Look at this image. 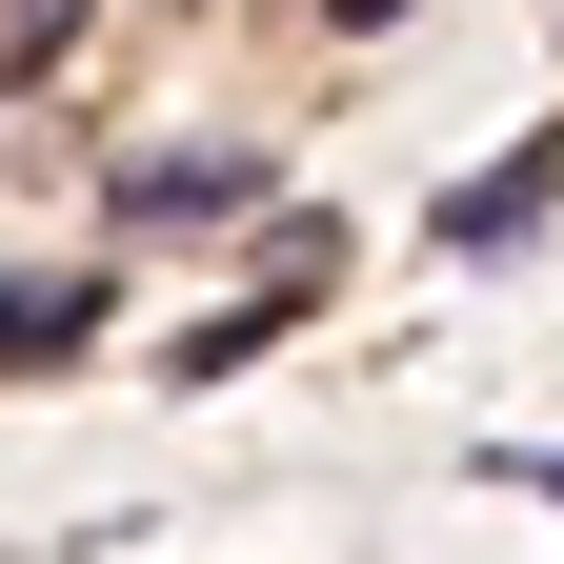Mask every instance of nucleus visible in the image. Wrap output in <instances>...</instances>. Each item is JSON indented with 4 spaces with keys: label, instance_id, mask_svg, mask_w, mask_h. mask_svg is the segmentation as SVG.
Returning <instances> with one entry per match:
<instances>
[{
    "label": "nucleus",
    "instance_id": "1",
    "mask_svg": "<svg viewBox=\"0 0 564 564\" xmlns=\"http://www.w3.org/2000/svg\"><path fill=\"white\" fill-rule=\"evenodd\" d=\"M544 202H564V141H505L484 182H444V262H505V242L544 223Z\"/></svg>",
    "mask_w": 564,
    "mask_h": 564
},
{
    "label": "nucleus",
    "instance_id": "2",
    "mask_svg": "<svg viewBox=\"0 0 564 564\" xmlns=\"http://www.w3.org/2000/svg\"><path fill=\"white\" fill-rule=\"evenodd\" d=\"M262 162L242 141H182V162H121V223H202V202H242Z\"/></svg>",
    "mask_w": 564,
    "mask_h": 564
},
{
    "label": "nucleus",
    "instance_id": "3",
    "mask_svg": "<svg viewBox=\"0 0 564 564\" xmlns=\"http://www.w3.org/2000/svg\"><path fill=\"white\" fill-rule=\"evenodd\" d=\"M82 323H101V282H0V364H61Z\"/></svg>",
    "mask_w": 564,
    "mask_h": 564
},
{
    "label": "nucleus",
    "instance_id": "4",
    "mask_svg": "<svg viewBox=\"0 0 564 564\" xmlns=\"http://www.w3.org/2000/svg\"><path fill=\"white\" fill-rule=\"evenodd\" d=\"M61 41H82V0H0V82H41Z\"/></svg>",
    "mask_w": 564,
    "mask_h": 564
},
{
    "label": "nucleus",
    "instance_id": "5",
    "mask_svg": "<svg viewBox=\"0 0 564 564\" xmlns=\"http://www.w3.org/2000/svg\"><path fill=\"white\" fill-rule=\"evenodd\" d=\"M323 21H343V41H383V21H403V0H323Z\"/></svg>",
    "mask_w": 564,
    "mask_h": 564
}]
</instances>
